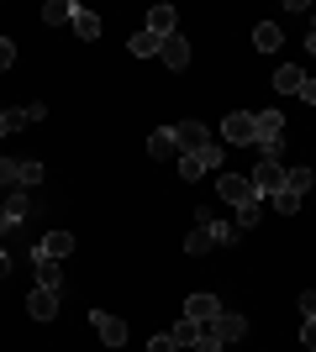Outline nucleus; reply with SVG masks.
I'll return each mask as SVG.
<instances>
[{
	"label": "nucleus",
	"instance_id": "f257e3e1",
	"mask_svg": "<svg viewBox=\"0 0 316 352\" xmlns=\"http://www.w3.org/2000/svg\"><path fill=\"white\" fill-rule=\"evenodd\" d=\"M216 195H222L227 206H238V210L264 206V195L253 190V179H248V174H222V179H216Z\"/></svg>",
	"mask_w": 316,
	"mask_h": 352
},
{
	"label": "nucleus",
	"instance_id": "f03ea898",
	"mask_svg": "<svg viewBox=\"0 0 316 352\" xmlns=\"http://www.w3.org/2000/svg\"><path fill=\"white\" fill-rule=\"evenodd\" d=\"M222 137L232 147H253L258 142V126H253V111H232V116L222 121Z\"/></svg>",
	"mask_w": 316,
	"mask_h": 352
},
{
	"label": "nucleus",
	"instance_id": "7ed1b4c3",
	"mask_svg": "<svg viewBox=\"0 0 316 352\" xmlns=\"http://www.w3.org/2000/svg\"><path fill=\"white\" fill-rule=\"evenodd\" d=\"M248 179H253V190H258V195H280V190H285V168H280L274 158H258Z\"/></svg>",
	"mask_w": 316,
	"mask_h": 352
},
{
	"label": "nucleus",
	"instance_id": "20e7f679",
	"mask_svg": "<svg viewBox=\"0 0 316 352\" xmlns=\"http://www.w3.org/2000/svg\"><path fill=\"white\" fill-rule=\"evenodd\" d=\"M90 321H95V337H101L105 347H121V342H127V321H116L111 310H90Z\"/></svg>",
	"mask_w": 316,
	"mask_h": 352
},
{
	"label": "nucleus",
	"instance_id": "39448f33",
	"mask_svg": "<svg viewBox=\"0 0 316 352\" xmlns=\"http://www.w3.org/2000/svg\"><path fill=\"white\" fill-rule=\"evenodd\" d=\"M148 158H158V163H169V158L180 163V158H185L180 142H174V126H158V132L148 137Z\"/></svg>",
	"mask_w": 316,
	"mask_h": 352
},
{
	"label": "nucleus",
	"instance_id": "423d86ee",
	"mask_svg": "<svg viewBox=\"0 0 316 352\" xmlns=\"http://www.w3.org/2000/svg\"><path fill=\"white\" fill-rule=\"evenodd\" d=\"M27 310H32V321H53V316H59V289H43V284H37V289L27 294Z\"/></svg>",
	"mask_w": 316,
	"mask_h": 352
},
{
	"label": "nucleus",
	"instance_id": "0eeeda50",
	"mask_svg": "<svg viewBox=\"0 0 316 352\" xmlns=\"http://www.w3.org/2000/svg\"><path fill=\"white\" fill-rule=\"evenodd\" d=\"M185 316L200 321V326H211L216 316H222V300H216V294H190V300H185Z\"/></svg>",
	"mask_w": 316,
	"mask_h": 352
},
{
	"label": "nucleus",
	"instance_id": "6e6552de",
	"mask_svg": "<svg viewBox=\"0 0 316 352\" xmlns=\"http://www.w3.org/2000/svg\"><path fill=\"white\" fill-rule=\"evenodd\" d=\"M69 252H74V232H48L32 258H53V263H59V258H69Z\"/></svg>",
	"mask_w": 316,
	"mask_h": 352
},
{
	"label": "nucleus",
	"instance_id": "1a4fd4ad",
	"mask_svg": "<svg viewBox=\"0 0 316 352\" xmlns=\"http://www.w3.org/2000/svg\"><path fill=\"white\" fill-rule=\"evenodd\" d=\"M158 58H164V69L180 74L185 63H190V43H185L180 32H174V37H164V43H158Z\"/></svg>",
	"mask_w": 316,
	"mask_h": 352
},
{
	"label": "nucleus",
	"instance_id": "9d476101",
	"mask_svg": "<svg viewBox=\"0 0 316 352\" xmlns=\"http://www.w3.org/2000/svg\"><path fill=\"white\" fill-rule=\"evenodd\" d=\"M174 27H180V11H174V6H153V11H148V32L158 37V43L174 37Z\"/></svg>",
	"mask_w": 316,
	"mask_h": 352
},
{
	"label": "nucleus",
	"instance_id": "9b49d317",
	"mask_svg": "<svg viewBox=\"0 0 316 352\" xmlns=\"http://www.w3.org/2000/svg\"><path fill=\"white\" fill-rule=\"evenodd\" d=\"M211 331H216L222 342H242V337H248V321H242L238 310H222V316L211 321Z\"/></svg>",
	"mask_w": 316,
	"mask_h": 352
},
{
	"label": "nucleus",
	"instance_id": "f8f14e48",
	"mask_svg": "<svg viewBox=\"0 0 316 352\" xmlns=\"http://www.w3.org/2000/svg\"><path fill=\"white\" fill-rule=\"evenodd\" d=\"M174 142H180V153H200L211 137H206V126H200V121H180V126H174Z\"/></svg>",
	"mask_w": 316,
	"mask_h": 352
},
{
	"label": "nucleus",
	"instance_id": "ddd939ff",
	"mask_svg": "<svg viewBox=\"0 0 316 352\" xmlns=\"http://www.w3.org/2000/svg\"><path fill=\"white\" fill-rule=\"evenodd\" d=\"M253 47H258V53H280V47H285L280 21H258V27H253Z\"/></svg>",
	"mask_w": 316,
	"mask_h": 352
},
{
	"label": "nucleus",
	"instance_id": "4468645a",
	"mask_svg": "<svg viewBox=\"0 0 316 352\" xmlns=\"http://www.w3.org/2000/svg\"><path fill=\"white\" fill-rule=\"evenodd\" d=\"M21 216H27V195H21V190H11V195H6V206H0V232H11V226H16Z\"/></svg>",
	"mask_w": 316,
	"mask_h": 352
},
{
	"label": "nucleus",
	"instance_id": "2eb2a0df",
	"mask_svg": "<svg viewBox=\"0 0 316 352\" xmlns=\"http://www.w3.org/2000/svg\"><path fill=\"white\" fill-rule=\"evenodd\" d=\"M301 85H306V74L295 69V63H280V69H274V89H280V95H301Z\"/></svg>",
	"mask_w": 316,
	"mask_h": 352
},
{
	"label": "nucleus",
	"instance_id": "dca6fc26",
	"mask_svg": "<svg viewBox=\"0 0 316 352\" xmlns=\"http://www.w3.org/2000/svg\"><path fill=\"white\" fill-rule=\"evenodd\" d=\"M74 32L85 37V43H95V37H101V16L85 11V6H74Z\"/></svg>",
	"mask_w": 316,
	"mask_h": 352
},
{
	"label": "nucleus",
	"instance_id": "f3484780",
	"mask_svg": "<svg viewBox=\"0 0 316 352\" xmlns=\"http://www.w3.org/2000/svg\"><path fill=\"white\" fill-rule=\"evenodd\" d=\"M211 248H216V242H211V226H206V221H200L196 232L185 236V252H190V258H206V252H211Z\"/></svg>",
	"mask_w": 316,
	"mask_h": 352
},
{
	"label": "nucleus",
	"instance_id": "a211bd4d",
	"mask_svg": "<svg viewBox=\"0 0 316 352\" xmlns=\"http://www.w3.org/2000/svg\"><path fill=\"white\" fill-rule=\"evenodd\" d=\"M311 184H316L311 168H285V190H290V195H301V200H306V190H311Z\"/></svg>",
	"mask_w": 316,
	"mask_h": 352
},
{
	"label": "nucleus",
	"instance_id": "6ab92c4d",
	"mask_svg": "<svg viewBox=\"0 0 316 352\" xmlns=\"http://www.w3.org/2000/svg\"><path fill=\"white\" fill-rule=\"evenodd\" d=\"M127 53H132V58H158V37H153V32H137L132 43H127Z\"/></svg>",
	"mask_w": 316,
	"mask_h": 352
},
{
	"label": "nucleus",
	"instance_id": "aec40b11",
	"mask_svg": "<svg viewBox=\"0 0 316 352\" xmlns=\"http://www.w3.org/2000/svg\"><path fill=\"white\" fill-rule=\"evenodd\" d=\"M169 337H174V347H196L200 321H190V316H185V321H174V331H169Z\"/></svg>",
	"mask_w": 316,
	"mask_h": 352
},
{
	"label": "nucleus",
	"instance_id": "412c9836",
	"mask_svg": "<svg viewBox=\"0 0 316 352\" xmlns=\"http://www.w3.org/2000/svg\"><path fill=\"white\" fill-rule=\"evenodd\" d=\"M37 284H43V289H59V284H63V268L53 263V258H37Z\"/></svg>",
	"mask_w": 316,
	"mask_h": 352
},
{
	"label": "nucleus",
	"instance_id": "4be33fe9",
	"mask_svg": "<svg viewBox=\"0 0 316 352\" xmlns=\"http://www.w3.org/2000/svg\"><path fill=\"white\" fill-rule=\"evenodd\" d=\"M211 226V242H216V248H232V242H238V226H227V221H211V216H200Z\"/></svg>",
	"mask_w": 316,
	"mask_h": 352
},
{
	"label": "nucleus",
	"instance_id": "5701e85b",
	"mask_svg": "<svg viewBox=\"0 0 316 352\" xmlns=\"http://www.w3.org/2000/svg\"><path fill=\"white\" fill-rule=\"evenodd\" d=\"M0 190H6V195L21 190V163H16V158H0Z\"/></svg>",
	"mask_w": 316,
	"mask_h": 352
},
{
	"label": "nucleus",
	"instance_id": "b1692460",
	"mask_svg": "<svg viewBox=\"0 0 316 352\" xmlns=\"http://www.w3.org/2000/svg\"><path fill=\"white\" fill-rule=\"evenodd\" d=\"M43 21H53V27H59V21H74V6H69V0H48Z\"/></svg>",
	"mask_w": 316,
	"mask_h": 352
},
{
	"label": "nucleus",
	"instance_id": "393cba45",
	"mask_svg": "<svg viewBox=\"0 0 316 352\" xmlns=\"http://www.w3.org/2000/svg\"><path fill=\"white\" fill-rule=\"evenodd\" d=\"M222 153H227V142H206L196 158H200V168H222Z\"/></svg>",
	"mask_w": 316,
	"mask_h": 352
},
{
	"label": "nucleus",
	"instance_id": "a878e982",
	"mask_svg": "<svg viewBox=\"0 0 316 352\" xmlns=\"http://www.w3.org/2000/svg\"><path fill=\"white\" fill-rule=\"evenodd\" d=\"M269 200H274V210H280V216H295V210H301V195H290V190L269 195Z\"/></svg>",
	"mask_w": 316,
	"mask_h": 352
},
{
	"label": "nucleus",
	"instance_id": "bb28decb",
	"mask_svg": "<svg viewBox=\"0 0 316 352\" xmlns=\"http://www.w3.org/2000/svg\"><path fill=\"white\" fill-rule=\"evenodd\" d=\"M227 342L216 337V331H211V326H200V337H196V352H222Z\"/></svg>",
	"mask_w": 316,
	"mask_h": 352
},
{
	"label": "nucleus",
	"instance_id": "cd10ccee",
	"mask_svg": "<svg viewBox=\"0 0 316 352\" xmlns=\"http://www.w3.org/2000/svg\"><path fill=\"white\" fill-rule=\"evenodd\" d=\"M37 179H43V163L27 158V163H21V190H27V184H37Z\"/></svg>",
	"mask_w": 316,
	"mask_h": 352
},
{
	"label": "nucleus",
	"instance_id": "c85d7f7f",
	"mask_svg": "<svg viewBox=\"0 0 316 352\" xmlns=\"http://www.w3.org/2000/svg\"><path fill=\"white\" fill-rule=\"evenodd\" d=\"M11 63H16V43H11V37H0V74L11 69Z\"/></svg>",
	"mask_w": 316,
	"mask_h": 352
},
{
	"label": "nucleus",
	"instance_id": "c756f323",
	"mask_svg": "<svg viewBox=\"0 0 316 352\" xmlns=\"http://www.w3.org/2000/svg\"><path fill=\"white\" fill-rule=\"evenodd\" d=\"M21 116H27V126H32V121L48 116V105H43V100H27V105H21Z\"/></svg>",
	"mask_w": 316,
	"mask_h": 352
},
{
	"label": "nucleus",
	"instance_id": "7c9ffc66",
	"mask_svg": "<svg viewBox=\"0 0 316 352\" xmlns=\"http://www.w3.org/2000/svg\"><path fill=\"white\" fill-rule=\"evenodd\" d=\"M148 352H180V347H174V337H169V331H158V337L148 342Z\"/></svg>",
	"mask_w": 316,
	"mask_h": 352
},
{
	"label": "nucleus",
	"instance_id": "2f4dec72",
	"mask_svg": "<svg viewBox=\"0 0 316 352\" xmlns=\"http://www.w3.org/2000/svg\"><path fill=\"white\" fill-rule=\"evenodd\" d=\"M301 316H306V321H316V289L301 294Z\"/></svg>",
	"mask_w": 316,
	"mask_h": 352
},
{
	"label": "nucleus",
	"instance_id": "473e14b6",
	"mask_svg": "<svg viewBox=\"0 0 316 352\" xmlns=\"http://www.w3.org/2000/svg\"><path fill=\"white\" fill-rule=\"evenodd\" d=\"M301 347H306V352H316V321H306V326H301Z\"/></svg>",
	"mask_w": 316,
	"mask_h": 352
},
{
	"label": "nucleus",
	"instance_id": "72a5a7b5",
	"mask_svg": "<svg viewBox=\"0 0 316 352\" xmlns=\"http://www.w3.org/2000/svg\"><path fill=\"white\" fill-rule=\"evenodd\" d=\"M238 226L248 232V226H258V206H248V210H238Z\"/></svg>",
	"mask_w": 316,
	"mask_h": 352
},
{
	"label": "nucleus",
	"instance_id": "f704fd0d",
	"mask_svg": "<svg viewBox=\"0 0 316 352\" xmlns=\"http://www.w3.org/2000/svg\"><path fill=\"white\" fill-rule=\"evenodd\" d=\"M301 100H311V105H316V79H306V85H301Z\"/></svg>",
	"mask_w": 316,
	"mask_h": 352
},
{
	"label": "nucleus",
	"instance_id": "c9c22d12",
	"mask_svg": "<svg viewBox=\"0 0 316 352\" xmlns=\"http://www.w3.org/2000/svg\"><path fill=\"white\" fill-rule=\"evenodd\" d=\"M6 274H11V258H6V252H0V279H6Z\"/></svg>",
	"mask_w": 316,
	"mask_h": 352
},
{
	"label": "nucleus",
	"instance_id": "e433bc0d",
	"mask_svg": "<svg viewBox=\"0 0 316 352\" xmlns=\"http://www.w3.org/2000/svg\"><path fill=\"white\" fill-rule=\"evenodd\" d=\"M306 53H311V58H316V32H311V37H306Z\"/></svg>",
	"mask_w": 316,
	"mask_h": 352
},
{
	"label": "nucleus",
	"instance_id": "4c0bfd02",
	"mask_svg": "<svg viewBox=\"0 0 316 352\" xmlns=\"http://www.w3.org/2000/svg\"><path fill=\"white\" fill-rule=\"evenodd\" d=\"M0 121H6V105H0Z\"/></svg>",
	"mask_w": 316,
	"mask_h": 352
}]
</instances>
